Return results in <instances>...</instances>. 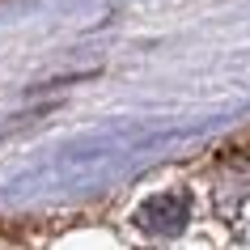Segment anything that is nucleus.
<instances>
[{"mask_svg":"<svg viewBox=\"0 0 250 250\" xmlns=\"http://www.w3.org/2000/svg\"><path fill=\"white\" fill-rule=\"evenodd\" d=\"M191 216V204H187L183 191H170V195H153L145 208L136 212V221L145 225L148 233H178Z\"/></svg>","mask_w":250,"mask_h":250,"instance_id":"nucleus-1","label":"nucleus"}]
</instances>
